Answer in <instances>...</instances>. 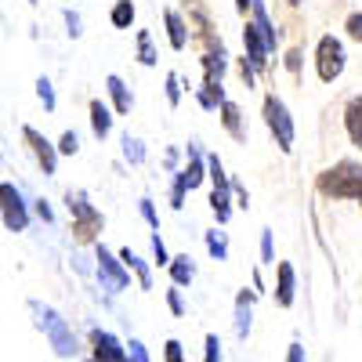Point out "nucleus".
Wrapping results in <instances>:
<instances>
[{"instance_id":"1","label":"nucleus","mask_w":362,"mask_h":362,"mask_svg":"<svg viewBox=\"0 0 362 362\" xmlns=\"http://www.w3.org/2000/svg\"><path fill=\"white\" fill-rule=\"evenodd\" d=\"M315 189L329 199H355L362 206V163L341 160L334 167H326L315 181Z\"/></svg>"},{"instance_id":"2","label":"nucleus","mask_w":362,"mask_h":362,"mask_svg":"<svg viewBox=\"0 0 362 362\" xmlns=\"http://www.w3.org/2000/svg\"><path fill=\"white\" fill-rule=\"evenodd\" d=\"M29 312H33L37 329H44L47 341H51V348L62 355V358H73V355L80 351V348H76V337H73V329H69V322L58 315L54 308L40 305V300H29Z\"/></svg>"},{"instance_id":"3","label":"nucleus","mask_w":362,"mask_h":362,"mask_svg":"<svg viewBox=\"0 0 362 362\" xmlns=\"http://www.w3.org/2000/svg\"><path fill=\"white\" fill-rule=\"evenodd\" d=\"M66 206H69V218H73V232H76V243H95L105 218H102V210L87 199V192L80 189H69L66 192Z\"/></svg>"},{"instance_id":"4","label":"nucleus","mask_w":362,"mask_h":362,"mask_svg":"<svg viewBox=\"0 0 362 362\" xmlns=\"http://www.w3.org/2000/svg\"><path fill=\"white\" fill-rule=\"evenodd\" d=\"M264 124H268L272 138H276V145L283 148V153H290L297 131H293V116H290V109L279 95H264Z\"/></svg>"},{"instance_id":"5","label":"nucleus","mask_w":362,"mask_h":362,"mask_svg":"<svg viewBox=\"0 0 362 362\" xmlns=\"http://www.w3.org/2000/svg\"><path fill=\"white\" fill-rule=\"evenodd\" d=\"M344 66H348L344 44H341L334 33L322 37L319 47H315V73H319V80H322V83H334V80L344 73Z\"/></svg>"},{"instance_id":"6","label":"nucleus","mask_w":362,"mask_h":362,"mask_svg":"<svg viewBox=\"0 0 362 362\" xmlns=\"http://www.w3.org/2000/svg\"><path fill=\"white\" fill-rule=\"evenodd\" d=\"M95 257H98V276H102V283H105L112 293H119V290L131 286V268L119 261V254H112V250H105V247L98 243Z\"/></svg>"},{"instance_id":"7","label":"nucleus","mask_w":362,"mask_h":362,"mask_svg":"<svg viewBox=\"0 0 362 362\" xmlns=\"http://www.w3.org/2000/svg\"><path fill=\"white\" fill-rule=\"evenodd\" d=\"M0 210H4V228H8V232H25V225H29V206H25L22 192L11 185V181H4V185H0Z\"/></svg>"},{"instance_id":"8","label":"nucleus","mask_w":362,"mask_h":362,"mask_svg":"<svg viewBox=\"0 0 362 362\" xmlns=\"http://www.w3.org/2000/svg\"><path fill=\"white\" fill-rule=\"evenodd\" d=\"M22 138H25V145H29V153L37 156V163H40V170L44 174H54V167H58V145H51L37 127H22Z\"/></svg>"},{"instance_id":"9","label":"nucleus","mask_w":362,"mask_h":362,"mask_svg":"<svg viewBox=\"0 0 362 362\" xmlns=\"http://www.w3.org/2000/svg\"><path fill=\"white\" fill-rule=\"evenodd\" d=\"M90 348L95 362H127V344H119L109 329H90Z\"/></svg>"},{"instance_id":"10","label":"nucleus","mask_w":362,"mask_h":362,"mask_svg":"<svg viewBox=\"0 0 362 362\" xmlns=\"http://www.w3.org/2000/svg\"><path fill=\"white\" fill-rule=\"evenodd\" d=\"M243 47H247V62L254 66V73H264L268 69V44H264V37L254 29V22H247V29H243Z\"/></svg>"},{"instance_id":"11","label":"nucleus","mask_w":362,"mask_h":362,"mask_svg":"<svg viewBox=\"0 0 362 362\" xmlns=\"http://www.w3.org/2000/svg\"><path fill=\"white\" fill-rule=\"evenodd\" d=\"M293 297H297L293 264H290V261H279V268H276V305H279V308H290Z\"/></svg>"},{"instance_id":"12","label":"nucleus","mask_w":362,"mask_h":362,"mask_svg":"<svg viewBox=\"0 0 362 362\" xmlns=\"http://www.w3.org/2000/svg\"><path fill=\"white\" fill-rule=\"evenodd\" d=\"M181 177H185V185H189V192L203 185V177H210V167H206V156H199V145H196V141L189 145V167H185V170H181Z\"/></svg>"},{"instance_id":"13","label":"nucleus","mask_w":362,"mask_h":362,"mask_svg":"<svg viewBox=\"0 0 362 362\" xmlns=\"http://www.w3.org/2000/svg\"><path fill=\"white\" fill-rule=\"evenodd\" d=\"M250 319H254V290H239V297H235V337L239 341H247Z\"/></svg>"},{"instance_id":"14","label":"nucleus","mask_w":362,"mask_h":362,"mask_svg":"<svg viewBox=\"0 0 362 362\" xmlns=\"http://www.w3.org/2000/svg\"><path fill=\"white\" fill-rule=\"evenodd\" d=\"M163 22H167V40H170V47H174V51H185V44H189V25H185V18L167 8V11H163Z\"/></svg>"},{"instance_id":"15","label":"nucleus","mask_w":362,"mask_h":362,"mask_svg":"<svg viewBox=\"0 0 362 362\" xmlns=\"http://www.w3.org/2000/svg\"><path fill=\"white\" fill-rule=\"evenodd\" d=\"M105 90H109V98H112V109L116 112H131V105H134V95H131V87L119 80L116 73L112 76H105Z\"/></svg>"},{"instance_id":"16","label":"nucleus","mask_w":362,"mask_h":362,"mask_svg":"<svg viewBox=\"0 0 362 362\" xmlns=\"http://www.w3.org/2000/svg\"><path fill=\"white\" fill-rule=\"evenodd\" d=\"M254 29L264 37V44L276 51V44H279V33H276V25H272V18H268V8H264V0H254Z\"/></svg>"},{"instance_id":"17","label":"nucleus","mask_w":362,"mask_h":362,"mask_svg":"<svg viewBox=\"0 0 362 362\" xmlns=\"http://www.w3.org/2000/svg\"><path fill=\"white\" fill-rule=\"evenodd\" d=\"M344 131H348V138L362 148V95H355V98L344 105Z\"/></svg>"},{"instance_id":"18","label":"nucleus","mask_w":362,"mask_h":362,"mask_svg":"<svg viewBox=\"0 0 362 362\" xmlns=\"http://www.w3.org/2000/svg\"><path fill=\"white\" fill-rule=\"evenodd\" d=\"M225 66H228V58H225V47L218 44V47H210L206 54H203V80H210V83H221V76H225Z\"/></svg>"},{"instance_id":"19","label":"nucleus","mask_w":362,"mask_h":362,"mask_svg":"<svg viewBox=\"0 0 362 362\" xmlns=\"http://www.w3.org/2000/svg\"><path fill=\"white\" fill-rule=\"evenodd\" d=\"M221 124L225 131L235 138V141H247V127H243V109H239L235 102H225L221 105Z\"/></svg>"},{"instance_id":"20","label":"nucleus","mask_w":362,"mask_h":362,"mask_svg":"<svg viewBox=\"0 0 362 362\" xmlns=\"http://www.w3.org/2000/svg\"><path fill=\"white\" fill-rule=\"evenodd\" d=\"M90 131H95V138H109V131H112V112L102 98L90 102Z\"/></svg>"},{"instance_id":"21","label":"nucleus","mask_w":362,"mask_h":362,"mask_svg":"<svg viewBox=\"0 0 362 362\" xmlns=\"http://www.w3.org/2000/svg\"><path fill=\"white\" fill-rule=\"evenodd\" d=\"M119 261H124V264L134 272V276H138V286H141V290H153V272H148V264H145L131 247H127V250H119Z\"/></svg>"},{"instance_id":"22","label":"nucleus","mask_w":362,"mask_h":362,"mask_svg":"<svg viewBox=\"0 0 362 362\" xmlns=\"http://www.w3.org/2000/svg\"><path fill=\"white\" fill-rule=\"evenodd\" d=\"M196 98H199V105L206 109V112H214V109H221L228 98H225V87L221 83H210V80H203V87L196 90Z\"/></svg>"},{"instance_id":"23","label":"nucleus","mask_w":362,"mask_h":362,"mask_svg":"<svg viewBox=\"0 0 362 362\" xmlns=\"http://www.w3.org/2000/svg\"><path fill=\"white\" fill-rule=\"evenodd\" d=\"M170 279H174V286H189V283L196 279V264H192L189 254H177V257L170 261Z\"/></svg>"},{"instance_id":"24","label":"nucleus","mask_w":362,"mask_h":362,"mask_svg":"<svg viewBox=\"0 0 362 362\" xmlns=\"http://www.w3.org/2000/svg\"><path fill=\"white\" fill-rule=\"evenodd\" d=\"M109 22L116 29H131V22H134V4H131V0H116L112 11H109Z\"/></svg>"},{"instance_id":"25","label":"nucleus","mask_w":362,"mask_h":362,"mask_svg":"<svg viewBox=\"0 0 362 362\" xmlns=\"http://www.w3.org/2000/svg\"><path fill=\"white\" fill-rule=\"evenodd\" d=\"M138 62L153 69L156 66V47H153V37H148V29H141L138 33Z\"/></svg>"},{"instance_id":"26","label":"nucleus","mask_w":362,"mask_h":362,"mask_svg":"<svg viewBox=\"0 0 362 362\" xmlns=\"http://www.w3.org/2000/svg\"><path fill=\"white\" fill-rule=\"evenodd\" d=\"M206 250H210V257L214 261H225L228 257V239H225V232H206Z\"/></svg>"},{"instance_id":"27","label":"nucleus","mask_w":362,"mask_h":362,"mask_svg":"<svg viewBox=\"0 0 362 362\" xmlns=\"http://www.w3.org/2000/svg\"><path fill=\"white\" fill-rule=\"evenodd\" d=\"M124 160L127 163H145V145H141V138H134V134H124Z\"/></svg>"},{"instance_id":"28","label":"nucleus","mask_w":362,"mask_h":362,"mask_svg":"<svg viewBox=\"0 0 362 362\" xmlns=\"http://www.w3.org/2000/svg\"><path fill=\"white\" fill-rule=\"evenodd\" d=\"M37 98L44 102V109H47V112H54V109H58V102H54V87H51V80H47V76H40V80H37Z\"/></svg>"},{"instance_id":"29","label":"nucleus","mask_w":362,"mask_h":362,"mask_svg":"<svg viewBox=\"0 0 362 362\" xmlns=\"http://www.w3.org/2000/svg\"><path fill=\"white\" fill-rule=\"evenodd\" d=\"M185 192H189V185H185V177H181V170H177L174 174V185H170V206L174 210L185 206Z\"/></svg>"},{"instance_id":"30","label":"nucleus","mask_w":362,"mask_h":362,"mask_svg":"<svg viewBox=\"0 0 362 362\" xmlns=\"http://www.w3.org/2000/svg\"><path fill=\"white\" fill-rule=\"evenodd\" d=\"M58 153H62V156H76V153H80L76 131H66V134H62V141H58Z\"/></svg>"},{"instance_id":"31","label":"nucleus","mask_w":362,"mask_h":362,"mask_svg":"<svg viewBox=\"0 0 362 362\" xmlns=\"http://www.w3.org/2000/svg\"><path fill=\"white\" fill-rule=\"evenodd\" d=\"M127 362H148V348H145L138 337L127 341Z\"/></svg>"},{"instance_id":"32","label":"nucleus","mask_w":362,"mask_h":362,"mask_svg":"<svg viewBox=\"0 0 362 362\" xmlns=\"http://www.w3.org/2000/svg\"><path fill=\"white\" fill-rule=\"evenodd\" d=\"M344 29H348V37H351V40L362 44V11H351L348 22H344Z\"/></svg>"},{"instance_id":"33","label":"nucleus","mask_w":362,"mask_h":362,"mask_svg":"<svg viewBox=\"0 0 362 362\" xmlns=\"http://www.w3.org/2000/svg\"><path fill=\"white\" fill-rule=\"evenodd\" d=\"M163 358H167V362H185V348H181V341L170 337V341L163 344Z\"/></svg>"},{"instance_id":"34","label":"nucleus","mask_w":362,"mask_h":362,"mask_svg":"<svg viewBox=\"0 0 362 362\" xmlns=\"http://www.w3.org/2000/svg\"><path fill=\"white\" fill-rule=\"evenodd\" d=\"M203 362H221V341H218V334H206V355H203Z\"/></svg>"},{"instance_id":"35","label":"nucleus","mask_w":362,"mask_h":362,"mask_svg":"<svg viewBox=\"0 0 362 362\" xmlns=\"http://www.w3.org/2000/svg\"><path fill=\"white\" fill-rule=\"evenodd\" d=\"M167 305H170V312H174V315H185V300H181V286H170V290H167Z\"/></svg>"},{"instance_id":"36","label":"nucleus","mask_w":362,"mask_h":362,"mask_svg":"<svg viewBox=\"0 0 362 362\" xmlns=\"http://www.w3.org/2000/svg\"><path fill=\"white\" fill-rule=\"evenodd\" d=\"M167 102L170 105L181 102V80H177V73H167Z\"/></svg>"},{"instance_id":"37","label":"nucleus","mask_w":362,"mask_h":362,"mask_svg":"<svg viewBox=\"0 0 362 362\" xmlns=\"http://www.w3.org/2000/svg\"><path fill=\"white\" fill-rule=\"evenodd\" d=\"M153 254H156V264H163V268H170V254H167V247H163V239H160V232L153 235Z\"/></svg>"},{"instance_id":"38","label":"nucleus","mask_w":362,"mask_h":362,"mask_svg":"<svg viewBox=\"0 0 362 362\" xmlns=\"http://www.w3.org/2000/svg\"><path fill=\"white\" fill-rule=\"evenodd\" d=\"M261 261L264 264H276V254H272V232L268 228L261 232Z\"/></svg>"},{"instance_id":"39","label":"nucleus","mask_w":362,"mask_h":362,"mask_svg":"<svg viewBox=\"0 0 362 362\" xmlns=\"http://www.w3.org/2000/svg\"><path fill=\"white\" fill-rule=\"evenodd\" d=\"M141 218L153 225V228H160V218H156V206H153V199H141Z\"/></svg>"},{"instance_id":"40","label":"nucleus","mask_w":362,"mask_h":362,"mask_svg":"<svg viewBox=\"0 0 362 362\" xmlns=\"http://www.w3.org/2000/svg\"><path fill=\"white\" fill-rule=\"evenodd\" d=\"M66 25H69V37H73V40L83 33V29H80V15H76V11H66Z\"/></svg>"},{"instance_id":"41","label":"nucleus","mask_w":362,"mask_h":362,"mask_svg":"<svg viewBox=\"0 0 362 362\" xmlns=\"http://www.w3.org/2000/svg\"><path fill=\"white\" fill-rule=\"evenodd\" d=\"M286 362H305V344L293 341V344H290V351H286Z\"/></svg>"},{"instance_id":"42","label":"nucleus","mask_w":362,"mask_h":362,"mask_svg":"<svg viewBox=\"0 0 362 362\" xmlns=\"http://www.w3.org/2000/svg\"><path fill=\"white\" fill-rule=\"evenodd\" d=\"M37 214H40V221H44V225H51V221H54V214H51L47 199H37Z\"/></svg>"},{"instance_id":"43","label":"nucleus","mask_w":362,"mask_h":362,"mask_svg":"<svg viewBox=\"0 0 362 362\" xmlns=\"http://www.w3.org/2000/svg\"><path fill=\"white\" fill-rule=\"evenodd\" d=\"M239 73H243V80H247V87H254V66L247 62V58H243V62H239Z\"/></svg>"},{"instance_id":"44","label":"nucleus","mask_w":362,"mask_h":362,"mask_svg":"<svg viewBox=\"0 0 362 362\" xmlns=\"http://www.w3.org/2000/svg\"><path fill=\"white\" fill-rule=\"evenodd\" d=\"M286 66L297 73V66H300V51H290V58H286Z\"/></svg>"},{"instance_id":"45","label":"nucleus","mask_w":362,"mask_h":362,"mask_svg":"<svg viewBox=\"0 0 362 362\" xmlns=\"http://www.w3.org/2000/svg\"><path fill=\"white\" fill-rule=\"evenodd\" d=\"M247 8H254V0H235V11H243V15H247Z\"/></svg>"},{"instance_id":"46","label":"nucleus","mask_w":362,"mask_h":362,"mask_svg":"<svg viewBox=\"0 0 362 362\" xmlns=\"http://www.w3.org/2000/svg\"><path fill=\"white\" fill-rule=\"evenodd\" d=\"M290 4H300V0H290Z\"/></svg>"},{"instance_id":"47","label":"nucleus","mask_w":362,"mask_h":362,"mask_svg":"<svg viewBox=\"0 0 362 362\" xmlns=\"http://www.w3.org/2000/svg\"><path fill=\"white\" fill-rule=\"evenodd\" d=\"M29 4H37V0H29Z\"/></svg>"},{"instance_id":"48","label":"nucleus","mask_w":362,"mask_h":362,"mask_svg":"<svg viewBox=\"0 0 362 362\" xmlns=\"http://www.w3.org/2000/svg\"><path fill=\"white\" fill-rule=\"evenodd\" d=\"M87 362H95V358H87Z\"/></svg>"}]
</instances>
